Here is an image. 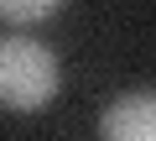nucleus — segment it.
Wrapping results in <instances>:
<instances>
[{"label":"nucleus","instance_id":"7ed1b4c3","mask_svg":"<svg viewBox=\"0 0 156 141\" xmlns=\"http://www.w3.org/2000/svg\"><path fill=\"white\" fill-rule=\"evenodd\" d=\"M57 6H62V0H0V16H5V21H21V26H31V21H47Z\"/></svg>","mask_w":156,"mask_h":141},{"label":"nucleus","instance_id":"f257e3e1","mask_svg":"<svg viewBox=\"0 0 156 141\" xmlns=\"http://www.w3.org/2000/svg\"><path fill=\"white\" fill-rule=\"evenodd\" d=\"M57 84H62V68H57L52 47H42L37 37L0 42V105L5 110H16V115L47 110L57 99Z\"/></svg>","mask_w":156,"mask_h":141},{"label":"nucleus","instance_id":"f03ea898","mask_svg":"<svg viewBox=\"0 0 156 141\" xmlns=\"http://www.w3.org/2000/svg\"><path fill=\"white\" fill-rule=\"evenodd\" d=\"M99 136L104 141H151L156 136V99H151V89L115 99L99 115Z\"/></svg>","mask_w":156,"mask_h":141}]
</instances>
